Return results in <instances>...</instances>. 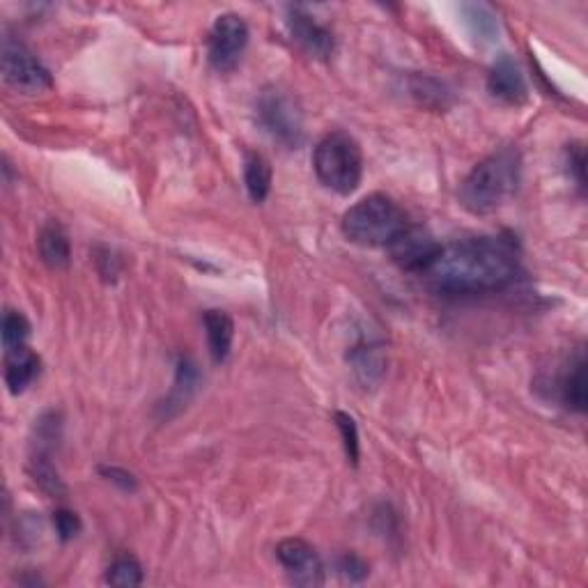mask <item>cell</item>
<instances>
[{
    "mask_svg": "<svg viewBox=\"0 0 588 588\" xmlns=\"http://www.w3.org/2000/svg\"><path fill=\"white\" fill-rule=\"evenodd\" d=\"M258 120L262 129L285 147H299L304 143V113L297 99L285 90L269 88L258 99Z\"/></svg>",
    "mask_w": 588,
    "mask_h": 588,
    "instance_id": "obj_5",
    "label": "cell"
},
{
    "mask_svg": "<svg viewBox=\"0 0 588 588\" xmlns=\"http://www.w3.org/2000/svg\"><path fill=\"white\" fill-rule=\"evenodd\" d=\"M559 393L563 405H566L570 412L584 414L586 412V359L584 354L579 352L575 361L568 363L566 373L561 377L559 384Z\"/></svg>",
    "mask_w": 588,
    "mask_h": 588,
    "instance_id": "obj_16",
    "label": "cell"
},
{
    "mask_svg": "<svg viewBox=\"0 0 588 588\" xmlns=\"http://www.w3.org/2000/svg\"><path fill=\"white\" fill-rule=\"evenodd\" d=\"M3 79L21 95H40L51 90V74L40 58L28 49L21 40H14L12 35L3 37Z\"/></svg>",
    "mask_w": 588,
    "mask_h": 588,
    "instance_id": "obj_6",
    "label": "cell"
},
{
    "mask_svg": "<svg viewBox=\"0 0 588 588\" xmlns=\"http://www.w3.org/2000/svg\"><path fill=\"white\" fill-rule=\"evenodd\" d=\"M203 322L212 361L223 363L232 350V340H235V322L226 311H205Z\"/></svg>",
    "mask_w": 588,
    "mask_h": 588,
    "instance_id": "obj_15",
    "label": "cell"
},
{
    "mask_svg": "<svg viewBox=\"0 0 588 588\" xmlns=\"http://www.w3.org/2000/svg\"><path fill=\"white\" fill-rule=\"evenodd\" d=\"M522 159L513 147L485 157L460 184V203L471 214H492L513 196L520 184Z\"/></svg>",
    "mask_w": 588,
    "mask_h": 588,
    "instance_id": "obj_2",
    "label": "cell"
},
{
    "mask_svg": "<svg viewBox=\"0 0 588 588\" xmlns=\"http://www.w3.org/2000/svg\"><path fill=\"white\" fill-rule=\"evenodd\" d=\"M352 373L366 389H375L382 382L386 373V357L384 347L370 338H361L357 345L347 354Z\"/></svg>",
    "mask_w": 588,
    "mask_h": 588,
    "instance_id": "obj_12",
    "label": "cell"
},
{
    "mask_svg": "<svg viewBox=\"0 0 588 588\" xmlns=\"http://www.w3.org/2000/svg\"><path fill=\"white\" fill-rule=\"evenodd\" d=\"M30 336V322L26 315L19 311H5L3 315V347L12 350V347L26 345V338Z\"/></svg>",
    "mask_w": 588,
    "mask_h": 588,
    "instance_id": "obj_24",
    "label": "cell"
},
{
    "mask_svg": "<svg viewBox=\"0 0 588 588\" xmlns=\"http://www.w3.org/2000/svg\"><path fill=\"white\" fill-rule=\"evenodd\" d=\"M313 170L322 187L338 196H350L359 189L363 177V152L359 143L345 131L324 136L313 152Z\"/></svg>",
    "mask_w": 588,
    "mask_h": 588,
    "instance_id": "obj_4",
    "label": "cell"
},
{
    "mask_svg": "<svg viewBox=\"0 0 588 588\" xmlns=\"http://www.w3.org/2000/svg\"><path fill=\"white\" fill-rule=\"evenodd\" d=\"M409 226L407 214L384 193H370L343 214V232L359 246H389Z\"/></svg>",
    "mask_w": 588,
    "mask_h": 588,
    "instance_id": "obj_3",
    "label": "cell"
},
{
    "mask_svg": "<svg viewBox=\"0 0 588 588\" xmlns=\"http://www.w3.org/2000/svg\"><path fill=\"white\" fill-rule=\"evenodd\" d=\"M412 95L425 106H441V108H444L448 92L439 81L428 79V76H416V79L412 81Z\"/></svg>",
    "mask_w": 588,
    "mask_h": 588,
    "instance_id": "obj_25",
    "label": "cell"
},
{
    "mask_svg": "<svg viewBox=\"0 0 588 588\" xmlns=\"http://www.w3.org/2000/svg\"><path fill=\"white\" fill-rule=\"evenodd\" d=\"M469 33L481 42H492L499 33V21L494 17L492 7L483 3H467L460 7Z\"/></svg>",
    "mask_w": 588,
    "mask_h": 588,
    "instance_id": "obj_21",
    "label": "cell"
},
{
    "mask_svg": "<svg viewBox=\"0 0 588 588\" xmlns=\"http://www.w3.org/2000/svg\"><path fill=\"white\" fill-rule=\"evenodd\" d=\"M334 421H336V428L340 432V437H343V448H345L347 462H352L354 467H357V464H359V455H361L357 421H354L352 416L345 414V412H336L334 414Z\"/></svg>",
    "mask_w": 588,
    "mask_h": 588,
    "instance_id": "obj_23",
    "label": "cell"
},
{
    "mask_svg": "<svg viewBox=\"0 0 588 588\" xmlns=\"http://www.w3.org/2000/svg\"><path fill=\"white\" fill-rule=\"evenodd\" d=\"M276 559L288 572L290 582L297 586L324 584V566L320 556L301 538H285L276 547Z\"/></svg>",
    "mask_w": 588,
    "mask_h": 588,
    "instance_id": "obj_10",
    "label": "cell"
},
{
    "mask_svg": "<svg viewBox=\"0 0 588 588\" xmlns=\"http://www.w3.org/2000/svg\"><path fill=\"white\" fill-rule=\"evenodd\" d=\"M37 251L46 267L67 269L72 262V244L67 230L58 221H49L37 235Z\"/></svg>",
    "mask_w": 588,
    "mask_h": 588,
    "instance_id": "obj_14",
    "label": "cell"
},
{
    "mask_svg": "<svg viewBox=\"0 0 588 588\" xmlns=\"http://www.w3.org/2000/svg\"><path fill=\"white\" fill-rule=\"evenodd\" d=\"M285 26H288L292 42L311 58L324 60L334 53V33L327 26H322L306 7L290 5L285 10Z\"/></svg>",
    "mask_w": 588,
    "mask_h": 588,
    "instance_id": "obj_9",
    "label": "cell"
},
{
    "mask_svg": "<svg viewBox=\"0 0 588 588\" xmlns=\"http://www.w3.org/2000/svg\"><path fill=\"white\" fill-rule=\"evenodd\" d=\"M99 474H102L106 481H111L113 485H118L120 490L125 492H134L136 490V478L129 474V471L120 469V467H99Z\"/></svg>",
    "mask_w": 588,
    "mask_h": 588,
    "instance_id": "obj_29",
    "label": "cell"
},
{
    "mask_svg": "<svg viewBox=\"0 0 588 588\" xmlns=\"http://www.w3.org/2000/svg\"><path fill=\"white\" fill-rule=\"evenodd\" d=\"M40 368L42 361L30 347L19 345L5 350V384L12 396L26 391L35 382V377L40 375Z\"/></svg>",
    "mask_w": 588,
    "mask_h": 588,
    "instance_id": "obj_13",
    "label": "cell"
},
{
    "mask_svg": "<svg viewBox=\"0 0 588 588\" xmlns=\"http://www.w3.org/2000/svg\"><path fill=\"white\" fill-rule=\"evenodd\" d=\"M106 584L120 588H134L143 584V566L134 556H118L106 570Z\"/></svg>",
    "mask_w": 588,
    "mask_h": 588,
    "instance_id": "obj_22",
    "label": "cell"
},
{
    "mask_svg": "<svg viewBox=\"0 0 588 588\" xmlns=\"http://www.w3.org/2000/svg\"><path fill=\"white\" fill-rule=\"evenodd\" d=\"M249 46V26L239 14H221L207 35V60L216 72H232Z\"/></svg>",
    "mask_w": 588,
    "mask_h": 588,
    "instance_id": "obj_7",
    "label": "cell"
},
{
    "mask_svg": "<svg viewBox=\"0 0 588 588\" xmlns=\"http://www.w3.org/2000/svg\"><path fill=\"white\" fill-rule=\"evenodd\" d=\"M566 164H568V173L575 177L577 187L584 191V187H586V177H584L586 152H584L582 143H572L566 147Z\"/></svg>",
    "mask_w": 588,
    "mask_h": 588,
    "instance_id": "obj_28",
    "label": "cell"
},
{
    "mask_svg": "<svg viewBox=\"0 0 588 588\" xmlns=\"http://www.w3.org/2000/svg\"><path fill=\"white\" fill-rule=\"evenodd\" d=\"M336 570L347 579V582H363V579L368 577V563L352 552L340 556Z\"/></svg>",
    "mask_w": 588,
    "mask_h": 588,
    "instance_id": "obj_27",
    "label": "cell"
},
{
    "mask_svg": "<svg viewBox=\"0 0 588 588\" xmlns=\"http://www.w3.org/2000/svg\"><path fill=\"white\" fill-rule=\"evenodd\" d=\"M272 164L258 152H249L244 159V184L253 203H262L272 191Z\"/></svg>",
    "mask_w": 588,
    "mask_h": 588,
    "instance_id": "obj_18",
    "label": "cell"
},
{
    "mask_svg": "<svg viewBox=\"0 0 588 588\" xmlns=\"http://www.w3.org/2000/svg\"><path fill=\"white\" fill-rule=\"evenodd\" d=\"M53 526H56V533L60 540H72L81 533V517L72 513V510L67 508H58L56 513H53Z\"/></svg>",
    "mask_w": 588,
    "mask_h": 588,
    "instance_id": "obj_26",
    "label": "cell"
},
{
    "mask_svg": "<svg viewBox=\"0 0 588 588\" xmlns=\"http://www.w3.org/2000/svg\"><path fill=\"white\" fill-rule=\"evenodd\" d=\"M520 267V249L508 235H481L441 246L423 276L437 292L483 294L501 290Z\"/></svg>",
    "mask_w": 588,
    "mask_h": 588,
    "instance_id": "obj_1",
    "label": "cell"
},
{
    "mask_svg": "<svg viewBox=\"0 0 588 588\" xmlns=\"http://www.w3.org/2000/svg\"><path fill=\"white\" fill-rule=\"evenodd\" d=\"M198 386V370H196V363L191 359L182 357L177 361V370H175V386L170 389L168 398H166V405H164V414L166 419L170 414L180 412V409L187 405L189 398L193 396V391H196Z\"/></svg>",
    "mask_w": 588,
    "mask_h": 588,
    "instance_id": "obj_19",
    "label": "cell"
},
{
    "mask_svg": "<svg viewBox=\"0 0 588 588\" xmlns=\"http://www.w3.org/2000/svg\"><path fill=\"white\" fill-rule=\"evenodd\" d=\"M60 439H63V416L56 409H49V412H44L35 421L30 455H46V458H51L53 451L60 446Z\"/></svg>",
    "mask_w": 588,
    "mask_h": 588,
    "instance_id": "obj_17",
    "label": "cell"
},
{
    "mask_svg": "<svg viewBox=\"0 0 588 588\" xmlns=\"http://www.w3.org/2000/svg\"><path fill=\"white\" fill-rule=\"evenodd\" d=\"M95 262L99 267V274H102L104 278H115L120 274V267H122L120 258L111 249H99Z\"/></svg>",
    "mask_w": 588,
    "mask_h": 588,
    "instance_id": "obj_30",
    "label": "cell"
},
{
    "mask_svg": "<svg viewBox=\"0 0 588 588\" xmlns=\"http://www.w3.org/2000/svg\"><path fill=\"white\" fill-rule=\"evenodd\" d=\"M487 92L501 104L508 106H522L529 99V88H526V79L522 74L520 65L513 58L501 56L494 60L487 74Z\"/></svg>",
    "mask_w": 588,
    "mask_h": 588,
    "instance_id": "obj_11",
    "label": "cell"
},
{
    "mask_svg": "<svg viewBox=\"0 0 588 588\" xmlns=\"http://www.w3.org/2000/svg\"><path fill=\"white\" fill-rule=\"evenodd\" d=\"M28 474L33 478V483L40 487L42 492L49 494V497L63 499L67 494V487L58 474L56 464L51 462V458H46V455H30Z\"/></svg>",
    "mask_w": 588,
    "mask_h": 588,
    "instance_id": "obj_20",
    "label": "cell"
},
{
    "mask_svg": "<svg viewBox=\"0 0 588 588\" xmlns=\"http://www.w3.org/2000/svg\"><path fill=\"white\" fill-rule=\"evenodd\" d=\"M386 249L402 272L423 276L441 253V244L425 228L407 226Z\"/></svg>",
    "mask_w": 588,
    "mask_h": 588,
    "instance_id": "obj_8",
    "label": "cell"
}]
</instances>
